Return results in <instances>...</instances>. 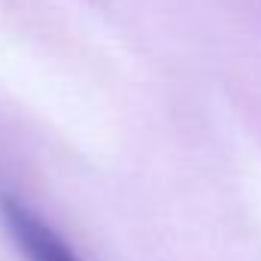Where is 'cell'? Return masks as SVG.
Masks as SVG:
<instances>
[{
    "label": "cell",
    "mask_w": 261,
    "mask_h": 261,
    "mask_svg": "<svg viewBox=\"0 0 261 261\" xmlns=\"http://www.w3.org/2000/svg\"><path fill=\"white\" fill-rule=\"evenodd\" d=\"M0 219L24 261H82L76 249L24 200L0 197Z\"/></svg>",
    "instance_id": "obj_1"
}]
</instances>
